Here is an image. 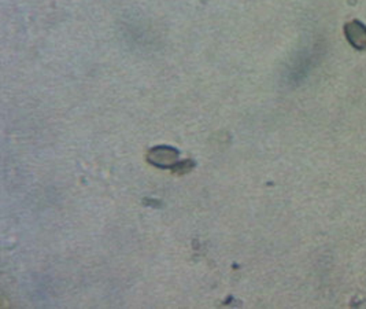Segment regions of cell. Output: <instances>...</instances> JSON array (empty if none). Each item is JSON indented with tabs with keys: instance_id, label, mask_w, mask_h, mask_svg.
Wrapping results in <instances>:
<instances>
[{
	"instance_id": "1",
	"label": "cell",
	"mask_w": 366,
	"mask_h": 309,
	"mask_svg": "<svg viewBox=\"0 0 366 309\" xmlns=\"http://www.w3.org/2000/svg\"><path fill=\"white\" fill-rule=\"evenodd\" d=\"M344 34L348 43L356 48V49H365L366 48V26L354 19L344 25Z\"/></svg>"
}]
</instances>
